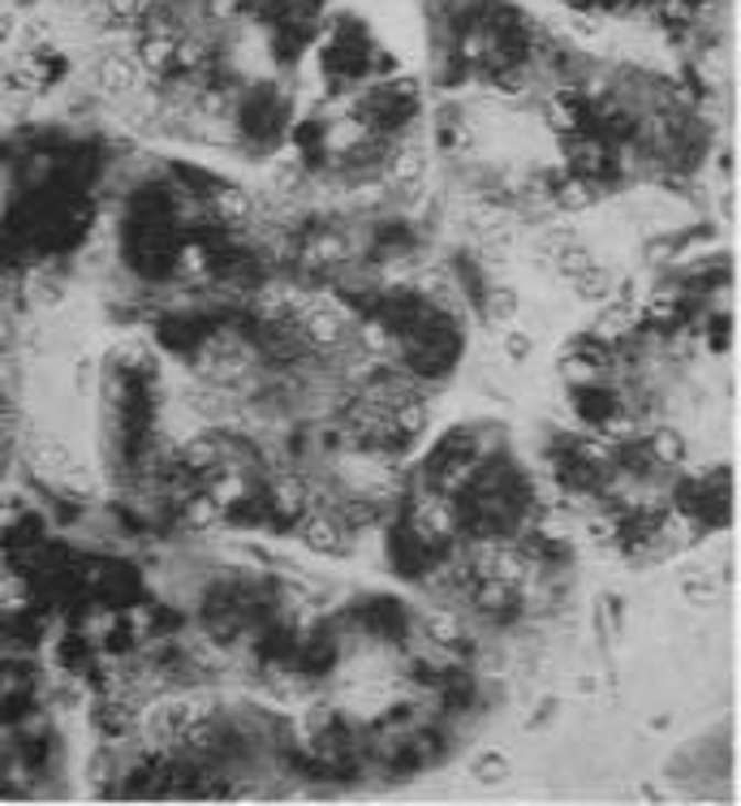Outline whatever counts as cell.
Here are the masks:
<instances>
[{"mask_svg": "<svg viewBox=\"0 0 741 806\" xmlns=\"http://www.w3.org/2000/svg\"><path fill=\"white\" fill-rule=\"evenodd\" d=\"M297 535H302V544L310 553L319 556H337L346 548V526H341V518L333 509H306L297 518Z\"/></svg>", "mask_w": 741, "mask_h": 806, "instance_id": "cell-1", "label": "cell"}, {"mask_svg": "<svg viewBox=\"0 0 741 806\" xmlns=\"http://www.w3.org/2000/svg\"><path fill=\"white\" fill-rule=\"evenodd\" d=\"M423 634H427V639H432L440 652H453V647L466 639V625H461L453 612H432V617L423 621Z\"/></svg>", "mask_w": 741, "mask_h": 806, "instance_id": "cell-2", "label": "cell"}, {"mask_svg": "<svg viewBox=\"0 0 741 806\" xmlns=\"http://www.w3.org/2000/svg\"><path fill=\"white\" fill-rule=\"evenodd\" d=\"M504 776V755H483L479 763V781H500Z\"/></svg>", "mask_w": 741, "mask_h": 806, "instance_id": "cell-5", "label": "cell"}, {"mask_svg": "<svg viewBox=\"0 0 741 806\" xmlns=\"http://www.w3.org/2000/svg\"><path fill=\"white\" fill-rule=\"evenodd\" d=\"M646 449H651V457H655L660 470H664V466H682V457H686V445H682L677 432H651V436H646Z\"/></svg>", "mask_w": 741, "mask_h": 806, "instance_id": "cell-3", "label": "cell"}, {"mask_svg": "<svg viewBox=\"0 0 741 806\" xmlns=\"http://www.w3.org/2000/svg\"><path fill=\"white\" fill-rule=\"evenodd\" d=\"M483 306H488V315H492L495 324H509L517 315V294L513 290H488Z\"/></svg>", "mask_w": 741, "mask_h": 806, "instance_id": "cell-4", "label": "cell"}]
</instances>
